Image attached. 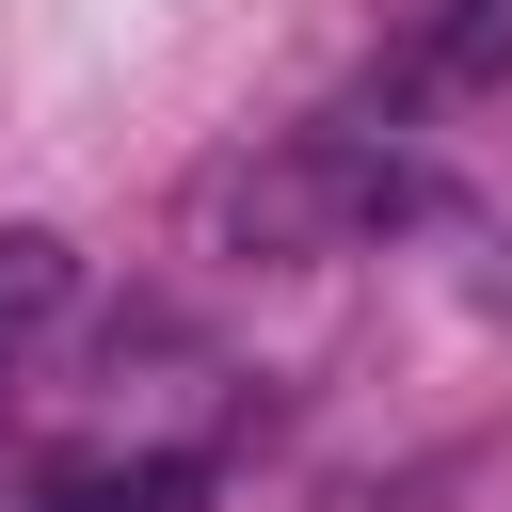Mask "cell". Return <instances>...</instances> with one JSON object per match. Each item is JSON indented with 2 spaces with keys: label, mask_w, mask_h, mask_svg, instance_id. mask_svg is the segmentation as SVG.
<instances>
[{
  "label": "cell",
  "mask_w": 512,
  "mask_h": 512,
  "mask_svg": "<svg viewBox=\"0 0 512 512\" xmlns=\"http://www.w3.org/2000/svg\"><path fill=\"white\" fill-rule=\"evenodd\" d=\"M48 512H192V464H128V480H48Z\"/></svg>",
  "instance_id": "obj_3"
},
{
  "label": "cell",
  "mask_w": 512,
  "mask_h": 512,
  "mask_svg": "<svg viewBox=\"0 0 512 512\" xmlns=\"http://www.w3.org/2000/svg\"><path fill=\"white\" fill-rule=\"evenodd\" d=\"M400 208H416V176L368 128H288V144L208 176V240H240V256H336V240H368Z\"/></svg>",
  "instance_id": "obj_1"
},
{
  "label": "cell",
  "mask_w": 512,
  "mask_h": 512,
  "mask_svg": "<svg viewBox=\"0 0 512 512\" xmlns=\"http://www.w3.org/2000/svg\"><path fill=\"white\" fill-rule=\"evenodd\" d=\"M64 304H80V240L64 224H0V384L64 336Z\"/></svg>",
  "instance_id": "obj_2"
}]
</instances>
